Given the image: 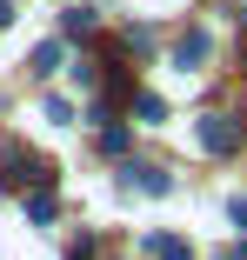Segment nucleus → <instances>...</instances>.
I'll list each match as a JSON object with an SVG mask.
<instances>
[{
    "label": "nucleus",
    "instance_id": "obj_1",
    "mask_svg": "<svg viewBox=\"0 0 247 260\" xmlns=\"http://www.w3.org/2000/svg\"><path fill=\"white\" fill-rule=\"evenodd\" d=\"M201 147H214V153H234V147H240V127H234L227 114H207V127H201Z\"/></svg>",
    "mask_w": 247,
    "mask_h": 260
},
{
    "label": "nucleus",
    "instance_id": "obj_2",
    "mask_svg": "<svg viewBox=\"0 0 247 260\" xmlns=\"http://www.w3.org/2000/svg\"><path fill=\"white\" fill-rule=\"evenodd\" d=\"M207 54H214V34H207V27H194V34H187V40H180V54H174V60H180V67H187V74H194V67H201V60H207Z\"/></svg>",
    "mask_w": 247,
    "mask_h": 260
},
{
    "label": "nucleus",
    "instance_id": "obj_3",
    "mask_svg": "<svg viewBox=\"0 0 247 260\" xmlns=\"http://www.w3.org/2000/svg\"><path fill=\"white\" fill-rule=\"evenodd\" d=\"M127 187H140V193H167L174 180H167L161 167H127Z\"/></svg>",
    "mask_w": 247,
    "mask_h": 260
},
{
    "label": "nucleus",
    "instance_id": "obj_4",
    "mask_svg": "<svg viewBox=\"0 0 247 260\" xmlns=\"http://www.w3.org/2000/svg\"><path fill=\"white\" fill-rule=\"evenodd\" d=\"M147 253H154V260H194L187 240H174V234H154V240H147Z\"/></svg>",
    "mask_w": 247,
    "mask_h": 260
},
{
    "label": "nucleus",
    "instance_id": "obj_5",
    "mask_svg": "<svg viewBox=\"0 0 247 260\" xmlns=\"http://www.w3.org/2000/svg\"><path fill=\"white\" fill-rule=\"evenodd\" d=\"M134 114H140L147 127H161V120H167V100H161V93H134Z\"/></svg>",
    "mask_w": 247,
    "mask_h": 260
},
{
    "label": "nucleus",
    "instance_id": "obj_6",
    "mask_svg": "<svg viewBox=\"0 0 247 260\" xmlns=\"http://www.w3.org/2000/svg\"><path fill=\"white\" fill-rule=\"evenodd\" d=\"M60 60H67V47H60V40H47V47H34V74H54Z\"/></svg>",
    "mask_w": 247,
    "mask_h": 260
},
{
    "label": "nucleus",
    "instance_id": "obj_7",
    "mask_svg": "<svg viewBox=\"0 0 247 260\" xmlns=\"http://www.w3.org/2000/svg\"><path fill=\"white\" fill-rule=\"evenodd\" d=\"M27 214L47 227V220H54V193H47V187H34V193H27Z\"/></svg>",
    "mask_w": 247,
    "mask_h": 260
},
{
    "label": "nucleus",
    "instance_id": "obj_8",
    "mask_svg": "<svg viewBox=\"0 0 247 260\" xmlns=\"http://www.w3.org/2000/svg\"><path fill=\"white\" fill-rule=\"evenodd\" d=\"M40 114H47V120H54V127H60V120H74V107H67V100H60V93H47V107H40Z\"/></svg>",
    "mask_w": 247,
    "mask_h": 260
},
{
    "label": "nucleus",
    "instance_id": "obj_9",
    "mask_svg": "<svg viewBox=\"0 0 247 260\" xmlns=\"http://www.w3.org/2000/svg\"><path fill=\"white\" fill-rule=\"evenodd\" d=\"M101 153H127V134L120 127H101Z\"/></svg>",
    "mask_w": 247,
    "mask_h": 260
},
{
    "label": "nucleus",
    "instance_id": "obj_10",
    "mask_svg": "<svg viewBox=\"0 0 247 260\" xmlns=\"http://www.w3.org/2000/svg\"><path fill=\"white\" fill-rule=\"evenodd\" d=\"M227 214H234V220H240V227H247V200H234V207H227Z\"/></svg>",
    "mask_w": 247,
    "mask_h": 260
},
{
    "label": "nucleus",
    "instance_id": "obj_11",
    "mask_svg": "<svg viewBox=\"0 0 247 260\" xmlns=\"http://www.w3.org/2000/svg\"><path fill=\"white\" fill-rule=\"evenodd\" d=\"M7 20H14V7H7V0H0V27H7Z\"/></svg>",
    "mask_w": 247,
    "mask_h": 260
}]
</instances>
